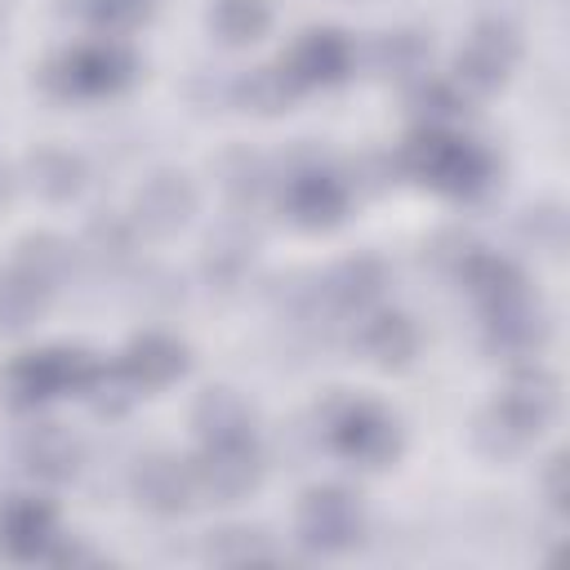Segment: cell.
I'll return each instance as SVG.
<instances>
[{"label":"cell","mask_w":570,"mask_h":570,"mask_svg":"<svg viewBox=\"0 0 570 570\" xmlns=\"http://www.w3.org/2000/svg\"><path fill=\"white\" fill-rule=\"evenodd\" d=\"M401 165L414 178H423V183H432V187H441L450 196H476L494 174V160L476 142H463V138H454L445 129L410 134L405 147H401Z\"/></svg>","instance_id":"6da1fadb"},{"label":"cell","mask_w":570,"mask_h":570,"mask_svg":"<svg viewBox=\"0 0 570 570\" xmlns=\"http://www.w3.org/2000/svg\"><path fill=\"white\" fill-rule=\"evenodd\" d=\"M27 178H31V187H36L40 196H49V200H71V196L80 191V183H85V165H80V156L62 151V147H40V151H31V160H27Z\"/></svg>","instance_id":"44dd1931"},{"label":"cell","mask_w":570,"mask_h":570,"mask_svg":"<svg viewBox=\"0 0 570 570\" xmlns=\"http://www.w3.org/2000/svg\"><path fill=\"white\" fill-rule=\"evenodd\" d=\"M410 107H414V116L423 120V129H445L450 120L463 116V94H459L450 80H423V85L410 94Z\"/></svg>","instance_id":"f546056e"},{"label":"cell","mask_w":570,"mask_h":570,"mask_svg":"<svg viewBox=\"0 0 570 570\" xmlns=\"http://www.w3.org/2000/svg\"><path fill=\"white\" fill-rule=\"evenodd\" d=\"M191 419L200 441H254V410L232 387H209Z\"/></svg>","instance_id":"ac0fdd59"},{"label":"cell","mask_w":570,"mask_h":570,"mask_svg":"<svg viewBox=\"0 0 570 570\" xmlns=\"http://www.w3.org/2000/svg\"><path fill=\"white\" fill-rule=\"evenodd\" d=\"M80 249H85V258L94 267H107V272L120 267V263H129V254H134V218H120V214L89 218Z\"/></svg>","instance_id":"d4e9b609"},{"label":"cell","mask_w":570,"mask_h":570,"mask_svg":"<svg viewBox=\"0 0 570 570\" xmlns=\"http://www.w3.org/2000/svg\"><path fill=\"white\" fill-rule=\"evenodd\" d=\"M71 263H76V254H71V245L62 236H27L18 245V272L40 281L49 294L71 276Z\"/></svg>","instance_id":"484cf974"},{"label":"cell","mask_w":570,"mask_h":570,"mask_svg":"<svg viewBox=\"0 0 570 570\" xmlns=\"http://www.w3.org/2000/svg\"><path fill=\"white\" fill-rule=\"evenodd\" d=\"M321 423H325V441L343 459L365 463V468H383L401 445L396 423L370 401H330Z\"/></svg>","instance_id":"3957f363"},{"label":"cell","mask_w":570,"mask_h":570,"mask_svg":"<svg viewBox=\"0 0 570 570\" xmlns=\"http://www.w3.org/2000/svg\"><path fill=\"white\" fill-rule=\"evenodd\" d=\"M218 178H223V191L232 196V205H240V209L258 205V200L267 196V187H272L267 160H263L258 151H249V147L227 151V156L218 160Z\"/></svg>","instance_id":"603a6c76"},{"label":"cell","mask_w":570,"mask_h":570,"mask_svg":"<svg viewBox=\"0 0 570 570\" xmlns=\"http://www.w3.org/2000/svg\"><path fill=\"white\" fill-rule=\"evenodd\" d=\"M0 200H4V178H0Z\"/></svg>","instance_id":"8d00e7d4"},{"label":"cell","mask_w":570,"mask_h":570,"mask_svg":"<svg viewBox=\"0 0 570 570\" xmlns=\"http://www.w3.org/2000/svg\"><path fill=\"white\" fill-rule=\"evenodd\" d=\"M294 94H298V85L289 80L285 67H254L249 76H240V98L258 111H281Z\"/></svg>","instance_id":"4dcf8cb0"},{"label":"cell","mask_w":570,"mask_h":570,"mask_svg":"<svg viewBox=\"0 0 570 570\" xmlns=\"http://www.w3.org/2000/svg\"><path fill=\"white\" fill-rule=\"evenodd\" d=\"M428 62H432V45H428L423 31H410V27L387 31L374 45V71H383L392 80H414V76L428 71Z\"/></svg>","instance_id":"7402d4cb"},{"label":"cell","mask_w":570,"mask_h":570,"mask_svg":"<svg viewBox=\"0 0 570 570\" xmlns=\"http://www.w3.org/2000/svg\"><path fill=\"white\" fill-rule=\"evenodd\" d=\"M120 365L134 379V387H165L187 370V347L174 343L169 334H142V338L129 343Z\"/></svg>","instance_id":"2e32d148"},{"label":"cell","mask_w":570,"mask_h":570,"mask_svg":"<svg viewBox=\"0 0 570 570\" xmlns=\"http://www.w3.org/2000/svg\"><path fill=\"white\" fill-rule=\"evenodd\" d=\"M281 67L289 71V80H294L298 89H307V85H334V80H343L347 67H352V40L338 36V31H330V27L307 31V36L289 49V58H285Z\"/></svg>","instance_id":"5bb4252c"},{"label":"cell","mask_w":570,"mask_h":570,"mask_svg":"<svg viewBox=\"0 0 570 570\" xmlns=\"http://www.w3.org/2000/svg\"><path fill=\"white\" fill-rule=\"evenodd\" d=\"M45 303H49V289L40 281H31L27 272L13 267L9 276H0V330L4 334L27 330L45 312Z\"/></svg>","instance_id":"4316f807"},{"label":"cell","mask_w":570,"mask_h":570,"mask_svg":"<svg viewBox=\"0 0 570 570\" xmlns=\"http://www.w3.org/2000/svg\"><path fill=\"white\" fill-rule=\"evenodd\" d=\"M187 468H191L196 494L214 503H236L258 485V472H263L254 441H205V450Z\"/></svg>","instance_id":"5b68a950"},{"label":"cell","mask_w":570,"mask_h":570,"mask_svg":"<svg viewBox=\"0 0 570 570\" xmlns=\"http://www.w3.org/2000/svg\"><path fill=\"white\" fill-rule=\"evenodd\" d=\"M472 249H476V245H472V240H468L463 232H445V236H436V240H432L428 258H432V263H436L441 272H450V276H454V272L463 267V258H468Z\"/></svg>","instance_id":"e575fe53"},{"label":"cell","mask_w":570,"mask_h":570,"mask_svg":"<svg viewBox=\"0 0 570 570\" xmlns=\"http://www.w3.org/2000/svg\"><path fill=\"white\" fill-rule=\"evenodd\" d=\"M94 370H98V361L85 356V352H71V347L31 352V356H18L4 370V396L27 410V405H40L58 392H85Z\"/></svg>","instance_id":"7a4b0ae2"},{"label":"cell","mask_w":570,"mask_h":570,"mask_svg":"<svg viewBox=\"0 0 570 570\" xmlns=\"http://www.w3.org/2000/svg\"><path fill=\"white\" fill-rule=\"evenodd\" d=\"M254 263V236L245 227H223L209 236V249H205V276L209 285L218 289H236L240 276L249 272Z\"/></svg>","instance_id":"ffe728a7"},{"label":"cell","mask_w":570,"mask_h":570,"mask_svg":"<svg viewBox=\"0 0 570 570\" xmlns=\"http://www.w3.org/2000/svg\"><path fill=\"white\" fill-rule=\"evenodd\" d=\"M548 338V321L530 294H512L503 303L485 307V343L499 356H534Z\"/></svg>","instance_id":"8fae6325"},{"label":"cell","mask_w":570,"mask_h":570,"mask_svg":"<svg viewBox=\"0 0 570 570\" xmlns=\"http://www.w3.org/2000/svg\"><path fill=\"white\" fill-rule=\"evenodd\" d=\"M543 490L552 499V508H566L570 490H566V454H552L548 459V472H543Z\"/></svg>","instance_id":"d590c367"},{"label":"cell","mask_w":570,"mask_h":570,"mask_svg":"<svg viewBox=\"0 0 570 570\" xmlns=\"http://www.w3.org/2000/svg\"><path fill=\"white\" fill-rule=\"evenodd\" d=\"M80 9L98 31H129L151 13V0H80Z\"/></svg>","instance_id":"1f68e13d"},{"label":"cell","mask_w":570,"mask_h":570,"mask_svg":"<svg viewBox=\"0 0 570 570\" xmlns=\"http://www.w3.org/2000/svg\"><path fill=\"white\" fill-rule=\"evenodd\" d=\"M58 539L53 508L31 494H13L0 503V552L13 561H36Z\"/></svg>","instance_id":"9c48e42d"},{"label":"cell","mask_w":570,"mask_h":570,"mask_svg":"<svg viewBox=\"0 0 570 570\" xmlns=\"http://www.w3.org/2000/svg\"><path fill=\"white\" fill-rule=\"evenodd\" d=\"M512 62H517V40H512V31H508L503 22H485V27H476V31L468 36V45L459 49V58H454V80H459L463 89H472V94H490V89L503 85V76L512 71Z\"/></svg>","instance_id":"52a82bcc"},{"label":"cell","mask_w":570,"mask_h":570,"mask_svg":"<svg viewBox=\"0 0 570 570\" xmlns=\"http://www.w3.org/2000/svg\"><path fill=\"white\" fill-rule=\"evenodd\" d=\"M205 557H209V561H223V566H245V561H276V543H272L263 530H245V525H232V530H218V534L205 543Z\"/></svg>","instance_id":"f1b7e54d"},{"label":"cell","mask_w":570,"mask_h":570,"mask_svg":"<svg viewBox=\"0 0 570 570\" xmlns=\"http://www.w3.org/2000/svg\"><path fill=\"white\" fill-rule=\"evenodd\" d=\"M134 76V53L116 40H94L80 45L71 53H62L49 67V85L67 98H98V94H116L125 80Z\"/></svg>","instance_id":"277c9868"},{"label":"cell","mask_w":570,"mask_h":570,"mask_svg":"<svg viewBox=\"0 0 570 570\" xmlns=\"http://www.w3.org/2000/svg\"><path fill=\"white\" fill-rule=\"evenodd\" d=\"M454 276H459V281H463V285H468L485 307H490V303H503V298H512V294H525L521 272H517L508 258L485 254V249H472Z\"/></svg>","instance_id":"d6986e66"},{"label":"cell","mask_w":570,"mask_h":570,"mask_svg":"<svg viewBox=\"0 0 570 570\" xmlns=\"http://www.w3.org/2000/svg\"><path fill=\"white\" fill-rule=\"evenodd\" d=\"M472 436H476V445L485 450V454H494V459H508V454H517L521 445H525V436H517L494 410L490 414H481L476 419V428H472Z\"/></svg>","instance_id":"836d02e7"},{"label":"cell","mask_w":570,"mask_h":570,"mask_svg":"<svg viewBox=\"0 0 570 570\" xmlns=\"http://www.w3.org/2000/svg\"><path fill=\"white\" fill-rule=\"evenodd\" d=\"M517 436H539L548 419L557 414V379L548 370H517L503 387V396L490 405Z\"/></svg>","instance_id":"ba28073f"},{"label":"cell","mask_w":570,"mask_h":570,"mask_svg":"<svg viewBox=\"0 0 570 570\" xmlns=\"http://www.w3.org/2000/svg\"><path fill=\"white\" fill-rule=\"evenodd\" d=\"M525 236H530L539 249L561 254V245H566V214H561L557 205H539V209H530V218H525Z\"/></svg>","instance_id":"d6a6232c"},{"label":"cell","mask_w":570,"mask_h":570,"mask_svg":"<svg viewBox=\"0 0 570 570\" xmlns=\"http://www.w3.org/2000/svg\"><path fill=\"white\" fill-rule=\"evenodd\" d=\"M191 209H196L191 183H187L183 174L160 169V174H151V178L138 187V196H134V227H142L147 236H174V232L191 218Z\"/></svg>","instance_id":"30bf717a"},{"label":"cell","mask_w":570,"mask_h":570,"mask_svg":"<svg viewBox=\"0 0 570 570\" xmlns=\"http://www.w3.org/2000/svg\"><path fill=\"white\" fill-rule=\"evenodd\" d=\"M209 22L227 45H249V40H258L267 31L272 9H267V0H218Z\"/></svg>","instance_id":"83f0119b"},{"label":"cell","mask_w":570,"mask_h":570,"mask_svg":"<svg viewBox=\"0 0 570 570\" xmlns=\"http://www.w3.org/2000/svg\"><path fill=\"white\" fill-rule=\"evenodd\" d=\"M361 503L338 485H321L298 503V539L316 552H343L361 539Z\"/></svg>","instance_id":"8992f818"},{"label":"cell","mask_w":570,"mask_h":570,"mask_svg":"<svg viewBox=\"0 0 570 570\" xmlns=\"http://www.w3.org/2000/svg\"><path fill=\"white\" fill-rule=\"evenodd\" d=\"M285 209L298 227H334L347 209V187L321 165H307L285 178Z\"/></svg>","instance_id":"7c38bea8"},{"label":"cell","mask_w":570,"mask_h":570,"mask_svg":"<svg viewBox=\"0 0 570 570\" xmlns=\"http://www.w3.org/2000/svg\"><path fill=\"white\" fill-rule=\"evenodd\" d=\"M325 298L334 307H370L383 289H387V267L374 258V254H356V258H343L325 281H321Z\"/></svg>","instance_id":"e0dca14e"},{"label":"cell","mask_w":570,"mask_h":570,"mask_svg":"<svg viewBox=\"0 0 570 570\" xmlns=\"http://www.w3.org/2000/svg\"><path fill=\"white\" fill-rule=\"evenodd\" d=\"M18 459H22V468H27L31 476H40V481H67V476L76 472V463H80V445H76L58 423H36V428L22 432Z\"/></svg>","instance_id":"9a60e30c"},{"label":"cell","mask_w":570,"mask_h":570,"mask_svg":"<svg viewBox=\"0 0 570 570\" xmlns=\"http://www.w3.org/2000/svg\"><path fill=\"white\" fill-rule=\"evenodd\" d=\"M134 494L142 508H151L160 517H178L191 508L196 481H191V468L178 463L174 454H147L134 468Z\"/></svg>","instance_id":"4fadbf2b"},{"label":"cell","mask_w":570,"mask_h":570,"mask_svg":"<svg viewBox=\"0 0 570 570\" xmlns=\"http://www.w3.org/2000/svg\"><path fill=\"white\" fill-rule=\"evenodd\" d=\"M361 347L379 365H405L414 356V347H419V334L401 312H379V316H370L361 325Z\"/></svg>","instance_id":"cb8c5ba5"}]
</instances>
